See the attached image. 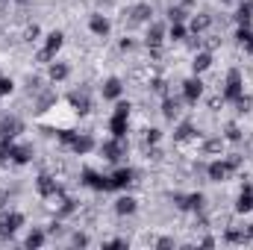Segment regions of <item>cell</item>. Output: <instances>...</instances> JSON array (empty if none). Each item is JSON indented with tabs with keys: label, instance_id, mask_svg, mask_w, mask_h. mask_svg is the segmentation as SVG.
Instances as JSON below:
<instances>
[{
	"label": "cell",
	"instance_id": "cell-1",
	"mask_svg": "<svg viewBox=\"0 0 253 250\" xmlns=\"http://www.w3.org/2000/svg\"><path fill=\"white\" fill-rule=\"evenodd\" d=\"M245 94V83H242V71L233 68L227 74V85H224V100H239Z\"/></svg>",
	"mask_w": 253,
	"mask_h": 250
},
{
	"label": "cell",
	"instance_id": "cell-2",
	"mask_svg": "<svg viewBox=\"0 0 253 250\" xmlns=\"http://www.w3.org/2000/svg\"><path fill=\"white\" fill-rule=\"evenodd\" d=\"M65 44V33L62 30H53V33H47V44H44V50L39 53V62H50L56 53H59V47Z\"/></svg>",
	"mask_w": 253,
	"mask_h": 250
},
{
	"label": "cell",
	"instance_id": "cell-3",
	"mask_svg": "<svg viewBox=\"0 0 253 250\" xmlns=\"http://www.w3.org/2000/svg\"><path fill=\"white\" fill-rule=\"evenodd\" d=\"M21 224H24V215H21V212H6V215H0V239H12Z\"/></svg>",
	"mask_w": 253,
	"mask_h": 250
},
{
	"label": "cell",
	"instance_id": "cell-4",
	"mask_svg": "<svg viewBox=\"0 0 253 250\" xmlns=\"http://www.w3.org/2000/svg\"><path fill=\"white\" fill-rule=\"evenodd\" d=\"M174 203H177L180 209L200 212V209H203V203H206V197H203L200 191H191V194H174Z\"/></svg>",
	"mask_w": 253,
	"mask_h": 250
},
{
	"label": "cell",
	"instance_id": "cell-5",
	"mask_svg": "<svg viewBox=\"0 0 253 250\" xmlns=\"http://www.w3.org/2000/svg\"><path fill=\"white\" fill-rule=\"evenodd\" d=\"M83 183L88 188H94V191H112V180L103 177V174H97V171H91V168L83 171Z\"/></svg>",
	"mask_w": 253,
	"mask_h": 250
},
{
	"label": "cell",
	"instance_id": "cell-6",
	"mask_svg": "<svg viewBox=\"0 0 253 250\" xmlns=\"http://www.w3.org/2000/svg\"><path fill=\"white\" fill-rule=\"evenodd\" d=\"M100 153H103V159L118 162V159L124 156V138H115V135H112V141H103V144H100Z\"/></svg>",
	"mask_w": 253,
	"mask_h": 250
},
{
	"label": "cell",
	"instance_id": "cell-7",
	"mask_svg": "<svg viewBox=\"0 0 253 250\" xmlns=\"http://www.w3.org/2000/svg\"><path fill=\"white\" fill-rule=\"evenodd\" d=\"M36 188H39L42 197H53V194H59V183H56L47 171H42V174L36 177Z\"/></svg>",
	"mask_w": 253,
	"mask_h": 250
},
{
	"label": "cell",
	"instance_id": "cell-8",
	"mask_svg": "<svg viewBox=\"0 0 253 250\" xmlns=\"http://www.w3.org/2000/svg\"><path fill=\"white\" fill-rule=\"evenodd\" d=\"M233 171H236V168H233L230 162H221V159H218V162H212V165L206 168V174H209V180H212V183H224Z\"/></svg>",
	"mask_w": 253,
	"mask_h": 250
},
{
	"label": "cell",
	"instance_id": "cell-9",
	"mask_svg": "<svg viewBox=\"0 0 253 250\" xmlns=\"http://www.w3.org/2000/svg\"><path fill=\"white\" fill-rule=\"evenodd\" d=\"M200 94H203V83H200L197 77H191V80L183 83V100H186V103H197Z\"/></svg>",
	"mask_w": 253,
	"mask_h": 250
},
{
	"label": "cell",
	"instance_id": "cell-10",
	"mask_svg": "<svg viewBox=\"0 0 253 250\" xmlns=\"http://www.w3.org/2000/svg\"><path fill=\"white\" fill-rule=\"evenodd\" d=\"M165 24H150V30H147V36H144V42H147V47L150 50H159V44L165 42Z\"/></svg>",
	"mask_w": 253,
	"mask_h": 250
},
{
	"label": "cell",
	"instance_id": "cell-11",
	"mask_svg": "<svg viewBox=\"0 0 253 250\" xmlns=\"http://www.w3.org/2000/svg\"><path fill=\"white\" fill-rule=\"evenodd\" d=\"M88 30H91L94 36L106 39L109 30H112V24H109V18H103V15H91V18H88Z\"/></svg>",
	"mask_w": 253,
	"mask_h": 250
},
{
	"label": "cell",
	"instance_id": "cell-12",
	"mask_svg": "<svg viewBox=\"0 0 253 250\" xmlns=\"http://www.w3.org/2000/svg\"><path fill=\"white\" fill-rule=\"evenodd\" d=\"M71 106H74V112H80V115H88L91 112V100H88V94L85 91H71Z\"/></svg>",
	"mask_w": 253,
	"mask_h": 250
},
{
	"label": "cell",
	"instance_id": "cell-13",
	"mask_svg": "<svg viewBox=\"0 0 253 250\" xmlns=\"http://www.w3.org/2000/svg\"><path fill=\"white\" fill-rule=\"evenodd\" d=\"M129 21L132 24H141V21H150V15H153V9H150V3H135V6H129Z\"/></svg>",
	"mask_w": 253,
	"mask_h": 250
},
{
	"label": "cell",
	"instance_id": "cell-14",
	"mask_svg": "<svg viewBox=\"0 0 253 250\" xmlns=\"http://www.w3.org/2000/svg\"><path fill=\"white\" fill-rule=\"evenodd\" d=\"M24 129V124L18 118H0V138H15Z\"/></svg>",
	"mask_w": 253,
	"mask_h": 250
},
{
	"label": "cell",
	"instance_id": "cell-15",
	"mask_svg": "<svg viewBox=\"0 0 253 250\" xmlns=\"http://www.w3.org/2000/svg\"><path fill=\"white\" fill-rule=\"evenodd\" d=\"M71 150H74L77 156H85V153H91V150H94V138H91V135H80V132H77V138H74Z\"/></svg>",
	"mask_w": 253,
	"mask_h": 250
},
{
	"label": "cell",
	"instance_id": "cell-16",
	"mask_svg": "<svg viewBox=\"0 0 253 250\" xmlns=\"http://www.w3.org/2000/svg\"><path fill=\"white\" fill-rule=\"evenodd\" d=\"M132 177H135V171H132V168H118L109 180H112V188H126L129 183H132Z\"/></svg>",
	"mask_w": 253,
	"mask_h": 250
},
{
	"label": "cell",
	"instance_id": "cell-17",
	"mask_svg": "<svg viewBox=\"0 0 253 250\" xmlns=\"http://www.w3.org/2000/svg\"><path fill=\"white\" fill-rule=\"evenodd\" d=\"M121 91H124V85H121L118 77H109V80L103 83V97H106V100H118Z\"/></svg>",
	"mask_w": 253,
	"mask_h": 250
},
{
	"label": "cell",
	"instance_id": "cell-18",
	"mask_svg": "<svg viewBox=\"0 0 253 250\" xmlns=\"http://www.w3.org/2000/svg\"><path fill=\"white\" fill-rule=\"evenodd\" d=\"M251 209H253V188H251V183H248V186L242 188L239 200H236V212H242V215H245V212H251Z\"/></svg>",
	"mask_w": 253,
	"mask_h": 250
},
{
	"label": "cell",
	"instance_id": "cell-19",
	"mask_svg": "<svg viewBox=\"0 0 253 250\" xmlns=\"http://www.w3.org/2000/svg\"><path fill=\"white\" fill-rule=\"evenodd\" d=\"M30 159H33V147L30 144H15L12 147V162L15 165H27Z\"/></svg>",
	"mask_w": 253,
	"mask_h": 250
},
{
	"label": "cell",
	"instance_id": "cell-20",
	"mask_svg": "<svg viewBox=\"0 0 253 250\" xmlns=\"http://www.w3.org/2000/svg\"><path fill=\"white\" fill-rule=\"evenodd\" d=\"M68 74H71V68L65 62H50V68H47V77L53 80V83H62V80H68Z\"/></svg>",
	"mask_w": 253,
	"mask_h": 250
},
{
	"label": "cell",
	"instance_id": "cell-21",
	"mask_svg": "<svg viewBox=\"0 0 253 250\" xmlns=\"http://www.w3.org/2000/svg\"><path fill=\"white\" fill-rule=\"evenodd\" d=\"M135 209H138V203H135V197H129V194L115 200V212H118V215H132Z\"/></svg>",
	"mask_w": 253,
	"mask_h": 250
},
{
	"label": "cell",
	"instance_id": "cell-22",
	"mask_svg": "<svg viewBox=\"0 0 253 250\" xmlns=\"http://www.w3.org/2000/svg\"><path fill=\"white\" fill-rule=\"evenodd\" d=\"M126 118H129V115H118V112L112 115L109 129H112V135H115V138H124V135H126Z\"/></svg>",
	"mask_w": 253,
	"mask_h": 250
},
{
	"label": "cell",
	"instance_id": "cell-23",
	"mask_svg": "<svg viewBox=\"0 0 253 250\" xmlns=\"http://www.w3.org/2000/svg\"><path fill=\"white\" fill-rule=\"evenodd\" d=\"M236 21H239V27L251 24V21H253V0H245V3L236 9Z\"/></svg>",
	"mask_w": 253,
	"mask_h": 250
},
{
	"label": "cell",
	"instance_id": "cell-24",
	"mask_svg": "<svg viewBox=\"0 0 253 250\" xmlns=\"http://www.w3.org/2000/svg\"><path fill=\"white\" fill-rule=\"evenodd\" d=\"M162 115H165L168 121H174V118L180 115V100H177V97H165V100H162Z\"/></svg>",
	"mask_w": 253,
	"mask_h": 250
},
{
	"label": "cell",
	"instance_id": "cell-25",
	"mask_svg": "<svg viewBox=\"0 0 253 250\" xmlns=\"http://www.w3.org/2000/svg\"><path fill=\"white\" fill-rule=\"evenodd\" d=\"M209 65H212V53H209V50H203V53H197V56H194V62H191V71H194V74H203Z\"/></svg>",
	"mask_w": 253,
	"mask_h": 250
},
{
	"label": "cell",
	"instance_id": "cell-26",
	"mask_svg": "<svg viewBox=\"0 0 253 250\" xmlns=\"http://www.w3.org/2000/svg\"><path fill=\"white\" fill-rule=\"evenodd\" d=\"M44 239H47V236H44V230H33V233L27 236V242H24V248H30V250H39L42 245H44Z\"/></svg>",
	"mask_w": 253,
	"mask_h": 250
},
{
	"label": "cell",
	"instance_id": "cell-27",
	"mask_svg": "<svg viewBox=\"0 0 253 250\" xmlns=\"http://www.w3.org/2000/svg\"><path fill=\"white\" fill-rule=\"evenodd\" d=\"M236 39H239V44L248 50L253 44V30H251V24H245V27H239V33H236Z\"/></svg>",
	"mask_w": 253,
	"mask_h": 250
},
{
	"label": "cell",
	"instance_id": "cell-28",
	"mask_svg": "<svg viewBox=\"0 0 253 250\" xmlns=\"http://www.w3.org/2000/svg\"><path fill=\"white\" fill-rule=\"evenodd\" d=\"M209 24H212V18H209L206 12H200V15H194V18H191V30H194V33H203Z\"/></svg>",
	"mask_w": 253,
	"mask_h": 250
},
{
	"label": "cell",
	"instance_id": "cell-29",
	"mask_svg": "<svg viewBox=\"0 0 253 250\" xmlns=\"http://www.w3.org/2000/svg\"><path fill=\"white\" fill-rule=\"evenodd\" d=\"M230 245H242V242H251L248 239V230H227V236H224Z\"/></svg>",
	"mask_w": 253,
	"mask_h": 250
},
{
	"label": "cell",
	"instance_id": "cell-30",
	"mask_svg": "<svg viewBox=\"0 0 253 250\" xmlns=\"http://www.w3.org/2000/svg\"><path fill=\"white\" fill-rule=\"evenodd\" d=\"M191 135H194V126H191L189 121H183V124L177 126V132H174V138H177V141H189Z\"/></svg>",
	"mask_w": 253,
	"mask_h": 250
},
{
	"label": "cell",
	"instance_id": "cell-31",
	"mask_svg": "<svg viewBox=\"0 0 253 250\" xmlns=\"http://www.w3.org/2000/svg\"><path fill=\"white\" fill-rule=\"evenodd\" d=\"M168 21H171V24H183V21H186V9H183V6H171V9H168Z\"/></svg>",
	"mask_w": 253,
	"mask_h": 250
},
{
	"label": "cell",
	"instance_id": "cell-32",
	"mask_svg": "<svg viewBox=\"0 0 253 250\" xmlns=\"http://www.w3.org/2000/svg\"><path fill=\"white\" fill-rule=\"evenodd\" d=\"M233 103H236V112H239V115L251 112V106H253V100L248 97V94H242V97H239V100H233Z\"/></svg>",
	"mask_w": 253,
	"mask_h": 250
},
{
	"label": "cell",
	"instance_id": "cell-33",
	"mask_svg": "<svg viewBox=\"0 0 253 250\" xmlns=\"http://www.w3.org/2000/svg\"><path fill=\"white\" fill-rule=\"evenodd\" d=\"M186 33H189V30H186L183 24H171V30H168V36H171L174 42H183V39H186Z\"/></svg>",
	"mask_w": 253,
	"mask_h": 250
},
{
	"label": "cell",
	"instance_id": "cell-34",
	"mask_svg": "<svg viewBox=\"0 0 253 250\" xmlns=\"http://www.w3.org/2000/svg\"><path fill=\"white\" fill-rule=\"evenodd\" d=\"M227 141H242V129L236 124H227Z\"/></svg>",
	"mask_w": 253,
	"mask_h": 250
},
{
	"label": "cell",
	"instance_id": "cell-35",
	"mask_svg": "<svg viewBox=\"0 0 253 250\" xmlns=\"http://www.w3.org/2000/svg\"><path fill=\"white\" fill-rule=\"evenodd\" d=\"M56 135H59V141H62V144H74V138H77V132H74V129H59Z\"/></svg>",
	"mask_w": 253,
	"mask_h": 250
},
{
	"label": "cell",
	"instance_id": "cell-36",
	"mask_svg": "<svg viewBox=\"0 0 253 250\" xmlns=\"http://www.w3.org/2000/svg\"><path fill=\"white\" fill-rule=\"evenodd\" d=\"M150 88H153L156 94H162V97H168V85H165V80H153V83H150Z\"/></svg>",
	"mask_w": 253,
	"mask_h": 250
},
{
	"label": "cell",
	"instance_id": "cell-37",
	"mask_svg": "<svg viewBox=\"0 0 253 250\" xmlns=\"http://www.w3.org/2000/svg\"><path fill=\"white\" fill-rule=\"evenodd\" d=\"M12 88H15V83H12L9 77H3V74H0V94H9Z\"/></svg>",
	"mask_w": 253,
	"mask_h": 250
},
{
	"label": "cell",
	"instance_id": "cell-38",
	"mask_svg": "<svg viewBox=\"0 0 253 250\" xmlns=\"http://www.w3.org/2000/svg\"><path fill=\"white\" fill-rule=\"evenodd\" d=\"M144 138H147V144H156V141L162 138V129H147V132H144Z\"/></svg>",
	"mask_w": 253,
	"mask_h": 250
},
{
	"label": "cell",
	"instance_id": "cell-39",
	"mask_svg": "<svg viewBox=\"0 0 253 250\" xmlns=\"http://www.w3.org/2000/svg\"><path fill=\"white\" fill-rule=\"evenodd\" d=\"M71 242H74L77 248H88V236H83V233H74V236H71Z\"/></svg>",
	"mask_w": 253,
	"mask_h": 250
},
{
	"label": "cell",
	"instance_id": "cell-40",
	"mask_svg": "<svg viewBox=\"0 0 253 250\" xmlns=\"http://www.w3.org/2000/svg\"><path fill=\"white\" fill-rule=\"evenodd\" d=\"M39 33H42V30H39V27L33 24V27H27V33H24V39H27V42H36V39H39Z\"/></svg>",
	"mask_w": 253,
	"mask_h": 250
},
{
	"label": "cell",
	"instance_id": "cell-41",
	"mask_svg": "<svg viewBox=\"0 0 253 250\" xmlns=\"http://www.w3.org/2000/svg\"><path fill=\"white\" fill-rule=\"evenodd\" d=\"M103 248H109V250H115V248H126V239H112V242H106Z\"/></svg>",
	"mask_w": 253,
	"mask_h": 250
},
{
	"label": "cell",
	"instance_id": "cell-42",
	"mask_svg": "<svg viewBox=\"0 0 253 250\" xmlns=\"http://www.w3.org/2000/svg\"><path fill=\"white\" fill-rule=\"evenodd\" d=\"M215 150H221V138H212V141H206V153H215Z\"/></svg>",
	"mask_w": 253,
	"mask_h": 250
},
{
	"label": "cell",
	"instance_id": "cell-43",
	"mask_svg": "<svg viewBox=\"0 0 253 250\" xmlns=\"http://www.w3.org/2000/svg\"><path fill=\"white\" fill-rule=\"evenodd\" d=\"M156 248H159V250H168V248H174V239H159V242H156Z\"/></svg>",
	"mask_w": 253,
	"mask_h": 250
},
{
	"label": "cell",
	"instance_id": "cell-44",
	"mask_svg": "<svg viewBox=\"0 0 253 250\" xmlns=\"http://www.w3.org/2000/svg\"><path fill=\"white\" fill-rule=\"evenodd\" d=\"M115 112H118V115H129V103H124V100H121V103L115 106Z\"/></svg>",
	"mask_w": 253,
	"mask_h": 250
},
{
	"label": "cell",
	"instance_id": "cell-45",
	"mask_svg": "<svg viewBox=\"0 0 253 250\" xmlns=\"http://www.w3.org/2000/svg\"><path fill=\"white\" fill-rule=\"evenodd\" d=\"M200 245H203V248H215V239H209V236H206V239H200Z\"/></svg>",
	"mask_w": 253,
	"mask_h": 250
},
{
	"label": "cell",
	"instance_id": "cell-46",
	"mask_svg": "<svg viewBox=\"0 0 253 250\" xmlns=\"http://www.w3.org/2000/svg\"><path fill=\"white\" fill-rule=\"evenodd\" d=\"M132 47V39H121V50H129Z\"/></svg>",
	"mask_w": 253,
	"mask_h": 250
},
{
	"label": "cell",
	"instance_id": "cell-47",
	"mask_svg": "<svg viewBox=\"0 0 253 250\" xmlns=\"http://www.w3.org/2000/svg\"><path fill=\"white\" fill-rule=\"evenodd\" d=\"M248 239H251V242H253V224H251V227H248Z\"/></svg>",
	"mask_w": 253,
	"mask_h": 250
},
{
	"label": "cell",
	"instance_id": "cell-48",
	"mask_svg": "<svg viewBox=\"0 0 253 250\" xmlns=\"http://www.w3.org/2000/svg\"><path fill=\"white\" fill-rule=\"evenodd\" d=\"M3 200H6V191H0V206H3Z\"/></svg>",
	"mask_w": 253,
	"mask_h": 250
},
{
	"label": "cell",
	"instance_id": "cell-49",
	"mask_svg": "<svg viewBox=\"0 0 253 250\" xmlns=\"http://www.w3.org/2000/svg\"><path fill=\"white\" fill-rule=\"evenodd\" d=\"M248 53H253V44H251V47H248Z\"/></svg>",
	"mask_w": 253,
	"mask_h": 250
},
{
	"label": "cell",
	"instance_id": "cell-50",
	"mask_svg": "<svg viewBox=\"0 0 253 250\" xmlns=\"http://www.w3.org/2000/svg\"><path fill=\"white\" fill-rule=\"evenodd\" d=\"M221 3H233V0H221Z\"/></svg>",
	"mask_w": 253,
	"mask_h": 250
}]
</instances>
